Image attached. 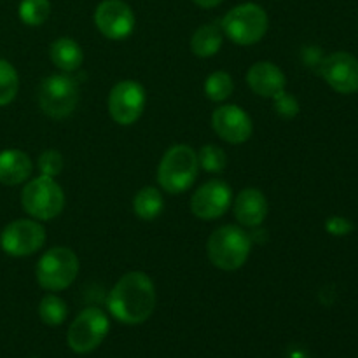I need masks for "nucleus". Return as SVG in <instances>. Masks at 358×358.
Returning <instances> with one entry per match:
<instances>
[{"instance_id":"1","label":"nucleus","mask_w":358,"mask_h":358,"mask_svg":"<svg viewBox=\"0 0 358 358\" xmlns=\"http://www.w3.org/2000/svg\"><path fill=\"white\" fill-rule=\"evenodd\" d=\"M108 311L117 322L126 325L143 324L156 308V287L149 275L129 271L112 287L107 301Z\"/></svg>"},{"instance_id":"2","label":"nucleus","mask_w":358,"mask_h":358,"mask_svg":"<svg viewBox=\"0 0 358 358\" xmlns=\"http://www.w3.org/2000/svg\"><path fill=\"white\" fill-rule=\"evenodd\" d=\"M199 163L194 149L185 143L170 147L157 168V182L170 194H182L198 178Z\"/></svg>"},{"instance_id":"3","label":"nucleus","mask_w":358,"mask_h":358,"mask_svg":"<svg viewBox=\"0 0 358 358\" xmlns=\"http://www.w3.org/2000/svg\"><path fill=\"white\" fill-rule=\"evenodd\" d=\"M250 236L241 227L227 224L213 231L206 243L208 259L222 271H236L250 255Z\"/></svg>"},{"instance_id":"4","label":"nucleus","mask_w":358,"mask_h":358,"mask_svg":"<svg viewBox=\"0 0 358 358\" xmlns=\"http://www.w3.org/2000/svg\"><path fill=\"white\" fill-rule=\"evenodd\" d=\"M268 14L259 3L247 2L233 7L222 17V34L238 45H252L262 41L268 31Z\"/></svg>"},{"instance_id":"5","label":"nucleus","mask_w":358,"mask_h":358,"mask_svg":"<svg viewBox=\"0 0 358 358\" xmlns=\"http://www.w3.org/2000/svg\"><path fill=\"white\" fill-rule=\"evenodd\" d=\"M21 206L35 220H52L65 208V194L51 177L31 178L21 191Z\"/></svg>"},{"instance_id":"6","label":"nucleus","mask_w":358,"mask_h":358,"mask_svg":"<svg viewBox=\"0 0 358 358\" xmlns=\"http://www.w3.org/2000/svg\"><path fill=\"white\" fill-rule=\"evenodd\" d=\"M79 275V259L72 248H49L37 262L35 276L38 285L49 292L65 290L76 282Z\"/></svg>"},{"instance_id":"7","label":"nucleus","mask_w":358,"mask_h":358,"mask_svg":"<svg viewBox=\"0 0 358 358\" xmlns=\"http://www.w3.org/2000/svg\"><path fill=\"white\" fill-rule=\"evenodd\" d=\"M79 103V87L72 77L52 73L45 77L38 87V105L51 119H65Z\"/></svg>"},{"instance_id":"8","label":"nucleus","mask_w":358,"mask_h":358,"mask_svg":"<svg viewBox=\"0 0 358 358\" xmlns=\"http://www.w3.org/2000/svg\"><path fill=\"white\" fill-rule=\"evenodd\" d=\"M108 329H110V322L100 308H86L77 315V318L70 325L66 341L72 352L84 355L96 350L103 343Z\"/></svg>"},{"instance_id":"9","label":"nucleus","mask_w":358,"mask_h":358,"mask_svg":"<svg viewBox=\"0 0 358 358\" xmlns=\"http://www.w3.org/2000/svg\"><path fill=\"white\" fill-rule=\"evenodd\" d=\"M45 243V229L31 219L13 220L0 233V248L10 257H28Z\"/></svg>"},{"instance_id":"10","label":"nucleus","mask_w":358,"mask_h":358,"mask_svg":"<svg viewBox=\"0 0 358 358\" xmlns=\"http://www.w3.org/2000/svg\"><path fill=\"white\" fill-rule=\"evenodd\" d=\"M147 103L145 90L131 79L121 80L108 94V114L117 124L131 126L142 117Z\"/></svg>"},{"instance_id":"11","label":"nucleus","mask_w":358,"mask_h":358,"mask_svg":"<svg viewBox=\"0 0 358 358\" xmlns=\"http://www.w3.org/2000/svg\"><path fill=\"white\" fill-rule=\"evenodd\" d=\"M94 24L103 37L124 41L135 31V14L122 0H103L94 10Z\"/></svg>"},{"instance_id":"12","label":"nucleus","mask_w":358,"mask_h":358,"mask_svg":"<svg viewBox=\"0 0 358 358\" xmlns=\"http://www.w3.org/2000/svg\"><path fill=\"white\" fill-rule=\"evenodd\" d=\"M233 205V191L224 180H208L191 198V212L201 220L222 217Z\"/></svg>"},{"instance_id":"13","label":"nucleus","mask_w":358,"mask_h":358,"mask_svg":"<svg viewBox=\"0 0 358 358\" xmlns=\"http://www.w3.org/2000/svg\"><path fill=\"white\" fill-rule=\"evenodd\" d=\"M320 73L325 83L341 94H353L358 91V59L345 51L329 55L320 63Z\"/></svg>"},{"instance_id":"14","label":"nucleus","mask_w":358,"mask_h":358,"mask_svg":"<svg viewBox=\"0 0 358 358\" xmlns=\"http://www.w3.org/2000/svg\"><path fill=\"white\" fill-rule=\"evenodd\" d=\"M212 126L227 143H245L252 136L254 124L247 112L238 105H224L212 114Z\"/></svg>"},{"instance_id":"15","label":"nucleus","mask_w":358,"mask_h":358,"mask_svg":"<svg viewBox=\"0 0 358 358\" xmlns=\"http://www.w3.org/2000/svg\"><path fill=\"white\" fill-rule=\"evenodd\" d=\"M247 84L255 94L262 98H275L285 91V73L271 62H257L248 69Z\"/></svg>"},{"instance_id":"16","label":"nucleus","mask_w":358,"mask_h":358,"mask_svg":"<svg viewBox=\"0 0 358 358\" xmlns=\"http://www.w3.org/2000/svg\"><path fill=\"white\" fill-rule=\"evenodd\" d=\"M234 217L245 227L261 226L268 215V199L262 191L255 187H247L238 192L234 198Z\"/></svg>"},{"instance_id":"17","label":"nucleus","mask_w":358,"mask_h":358,"mask_svg":"<svg viewBox=\"0 0 358 358\" xmlns=\"http://www.w3.org/2000/svg\"><path fill=\"white\" fill-rule=\"evenodd\" d=\"M31 171H34V164L23 150L6 149L0 152V184H23L30 178Z\"/></svg>"},{"instance_id":"18","label":"nucleus","mask_w":358,"mask_h":358,"mask_svg":"<svg viewBox=\"0 0 358 358\" xmlns=\"http://www.w3.org/2000/svg\"><path fill=\"white\" fill-rule=\"evenodd\" d=\"M49 58L63 72H73L79 69L84 62L83 48L73 38L59 37L49 48Z\"/></svg>"},{"instance_id":"19","label":"nucleus","mask_w":358,"mask_h":358,"mask_svg":"<svg viewBox=\"0 0 358 358\" xmlns=\"http://www.w3.org/2000/svg\"><path fill=\"white\" fill-rule=\"evenodd\" d=\"M222 28L217 24H203L192 34L191 51L198 58H212L222 48Z\"/></svg>"},{"instance_id":"20","label":"nucleus","mask_w":358,"mask_h":358,"mask_svg":"<svg viewBox=\"0 0 358 358\" xmlns=\"http://www.w3.org/2000/svg\"><path fill=\"white\" fill-rule=\"evenodd\" d=\"M164 199L159 189L156 187H143L133 198V212L142 220H156L163 213Z\"/></svg>"},{"instance_id":"21","label":"nucleus","mask_w":358,"mask_h":358,"mask_svg":"<svg viewBox=\"0 0 358 358\" xmlns=\"http://www.w3.org/2000/svg\"><path fill=\"white\" fill-rule=\"evenodd\" d=\"M66 315H69V308L62 297L55 296V294L42 297L41 304H38V317L45 325L58 327L65 322Z\"/></svg>"},{"instance_id":"22","label":"nucleus","mask_w":358,"mask_h":358,"mask_svg":"<svg viewBox=\"0 0 358 358\" xmlns=\"http://www.w3.org/2000/svg\"><path fill=\"white\" fill-rule=\"evenodd\" d=\"M234 80L227 72L217 70L205 80V94L212 101H224L233 94Z\"/></svg>"},{"instance_id":"23","label":"nucleus","mask_w":358,"mask_h":358,"mask_svg":"<svg viewBox=\"0 0 358 358\" xmlns=\"http://www.w3.org/2000/svg\"><path fill=\"white\" fill-rule=\"evenodd\" d=\"M17 14H20V20L28 27H41L51 14V2L49 0H21Z\"/></svg>"},{"instance_id":"24","label":"nucleus","mask_w":358,"mask_h":358,"mask_svg":"<svg viewBox=\"0 0 358 358\" xmlns=\"http://www.w3.org/2000/svg\"><path fill=\"white\" fill-rule=\"evenodd\" d=\"M20 90V77L16 69L7 59H0V107L9 105Z\"/></svg>"},{"instance_id":"25","label":"nucleus","mask_w":358,"mask_h":358,"mask_svg":"<svg viewBox=\"0 0 358 358\" xmlns=\"http://www.w3.org/2000/svg\"><path fill=\"white\" fill-rule=\"evenodd\" d=\"M198 163L199 168L208 171V173H220V171L226 170L227 156L220 147L208 143V145H203L201 150H199Z\"/></svg>"},{"instance_id":"26","label":"nucleus","mask_w":358,"mask_h":358,"mask_svg":"<svg viewBox=\"0 0 358 358\" xmlns=\"http://www.w3.org/2000/svg\"><path fill=\"white\" fill-rule=\"evenodd\" d=\"M63 156L55 149H48L38 156V170L44 177H58L63 171Z\"/></svg>"},{"instance_id":"27","label":"nucleus","mask_w":358,"mask_h":358,"mask_svg":"<svg viewBox=\"0 0 358 358\" xmlns=\"http://www.w3.org/2000/svg\"><path fill=\"white\" fill-rule=\"evenodd\" d=\"M273 100V107H275V112L283 119H294L297 114H299V101L294 94L287 93V91H282V93L276 94Z\"/></svg>"},{"instance_id":"28","label":"nucleus","mask_w":358,"mask_h":358,"mask_svg":"<svg viewBox=\"0 0 358 358\" xmlns=\"http://www.w3.org/2000/svg\"><path fill=\"white\" fill-rule=\"evenodd\" d=\"M325 229L334 234V236H345L353 229V224L348 219H343V217H331L325 222Z\"/></svg>"},{"instance_id":"29","label":"nucleus","mask_w":358,"mask_h":358,"mask_svg":"<svg viewBox=\"0 0 358 358\" xmlns=\"http://www.w3.org/2000/svg\"><path fill=\"white\" fill-rule=\"evenodd\" d=\"M192 2H194L196 6L203 7V9H213V7L220 6L224 0H192Z\"/></svg>"}]
</instances>
